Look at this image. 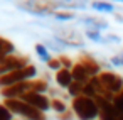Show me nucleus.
<instances>
[{
  "mask_svg": "<svg viewBox=\"0 0 123 120\" xmlns=\"http://www.w3.org/2000/svg\"><path fill=\"white\" fill-rule=\"evenodd\" d=\"M57 118H59V120H73V118H76V117H74L73 110L69 108V110H68L66 113H62V115H57Z\"/></svg>",
  "mask_w": 123,
  "mask_h": 120,
  "instance_id": "obj_28",
  "label": "nucleus"
},
{
  "mask_svg": "<svg viewBox=\"0 0 123 120\" xmlns=\"http://www.w3.org/2000/svg\"><path fill=\"white\" fill-rule=\"evenodd\" d=\"M113 2H120V4H123V0H113Z\"/></svg>",
  "mask_w": 123,
  "mask_h": 120,
  "instance_id": "obj_31",
  "label": "nucleus"
},
{
  "mask_svg": "<svg viewBox=\"0 0 123 120\" xmlns=\"http://www.w3.org/2000/svg\"><path fill=\"white\" fill-rule=\"evenodd\" d=\"M14 120H15V118H14Z\"/></svg>",
  "mask_w": 123,
  "mask_h": 120,
  "instance_id": "obj_32",
  "label": "nucleus"
},
{
  "mask_svg": "<svg viewBox=\"0 0 123 120\" xmlns=\"http://www.w3.org/2000/svg\"><path fill=\"white\" fill-rule=\"evenodd\" d=\"M79 63L84 66V69L88 71V74H89L91 78H93V76H99V74L103 73V66H101L93 56H89V54H81Z\"/></svg>",
  "mask_w": 123,
  "mask_h": 120,
  "instance_id": "obj_12",
  "label": "nucleus"
},
{
  "mask_svg": "<svg viewBox=\"0 0 123 120\" xmlns=\"http://www.w3.org/2000/svg\"><path fill=\"white\" fill-rule=\"evenodd\" d=\"M15 7L22 12H27L34 17H51L54 12L61 10L57 0H17Z\"/></svg>",
  "mask_w": 123,
  "mask_h": 120,
  "instance_id": "obj_1",
  "label": "nucleus"
},
{
  "mask_svg": "<svg viewBox=\"0 0 123 120\" xmlns=\"http://www.w3.org/2000/svg\"><path fill=\"white\" fill-rule=\"evenodd\" d=\"M111 103H113V107H115V108L123 115V90H121L118 95H115V98H113V101H111Z\"/></svg>",
  "mask_w": 123,
  "mask_h": 120,
  "instance_id": "obj_22",
  "label": "nucleus"
},
{
  "mask_svg": "<svg viewBox=\"0 0 123 120\" xmlns=\"http://www.w3.org/2000/svg\"><path fill=\"white\" fill-rule=\"evenodd\" d=\"M105 41H106V44H120V42H121V37L116 36V34L106 32V34H105Z\"/></svg>",
  "mask_w": 123,
  "mask_h": 120,
  "instance_id": "obj_25",
  "label": "nucleus"
},
{
  "mask_svg": "<svg viewBox=\"0 0 123 120\" xmlns=\"http://www.w3.org/2000/svg\"><path fill=\"white\" fill-rule=\"evenodd\" d=\"M0 54H2V56L15 54V46L9 39H5V37H0Z\"/></svg>",
  "mask_w": 123,
  "mask_h": 120,
  "instance_id": "obj_20",
  "label": "nucleus"
},
{
  "mask_svg": "<svg viewBox=\"0 0 123 120\" xmlns=\"http://www.w3.org/2000/svg\"><path fill=\"white\" fill-rule=\"evenodd\" d=\"M54 80H56L57 88H59V90H64V91H68V88H69L71 83L74 81V80H73V74H71V69H66V68L59 69V71L54 74Z\"/></svg>",
  "mask_w": 123,
  "mask_h": 120,
  "instance_id": "obj_13",
  "label": "nucleus"
},
{
  "mask_svg": "<svg viewBox=\"0 0 123 120\" xmlns=\"http://www.w3.org/2000/svg\"><path fill=\"white\" fill-rule=\"evenodd\" d=\"M110 63H111L113 68H123V53H118V54L111 56Z\"/></svg>",
  "mask_w": 123,
  "mask_h": 120,
  "instance_id": "obj_24",
  "label": "nucleus"
},
{
  "mask_svg": "<svg viewBox=\"0 0 123 120\" xmlns=\"http://www.w3.org/2000/svg\"><path fill=\"white\" fill-rule=\"evenodd\" d=\"M29 91H32V80L31 81H24V83L12 85L9 88H2V90H0V95H2L4 100H15V98L24 96Z\"/></svg>",
  "mask_w": 123,
  "mask_h": 120,
  "instance_id": "obj_10",
  "label": "nucleus"
},
{
  "mask_svg": "<svg viewBox=\"0 0 123 120\" xmlns=\"http://www.w3.org/2000/svg\"><path fill=\"white\" fill-rule=\"evenodd\" d=\"M0 120H14V113L5 107V103H0Z\"/></svg>",
  "mask_w": 123,
  "mask_h": 120,
  "instance_id": "obj_23",
  "label": "nucleus"
},
{
  "mask_svg": "<svg viewBox=\"0 0 123 120\" xmlns=\"http://www.w3.org/2000/svg\"><path fill=\"white\" fill-rule=\"evenodd\" d=\"M54 20L57 22H71V20H76L78 17L74 15V12H69V10H57L51 15Z\"/></svg>",
  "mask_w": 123,
  "mask_h": 120,
  "instance_id": "obj_18",
  "label": "nucleus"
},
{
  "mask_svg": "<svg viewBox=\"0 0 123 120\" xmlns=\"http://www.w3.org/2000/svg\"><path fill=\"white\" fill-rule=\"evenodd\" d=\"M37 68L31 63L29 66L22 68V69H17V71H12L5 76L0 78V90L2 88H9L12 85H17V83H24V81H31V80H36L37 78Z\"/></svg>",
  "mask_w": 123,
  "mask_h": 120,
  "instance_id": "obj_5",
  "label": "nucleus"
},
{
  "mask_svg": "<svg viewBox=\"0 0 123 120\" xmlns=\"http://www.w3.org/2000/svg\"><path fill=\"white\" fill-rule=\"evenodd\" d=\"M57 58H59V61H61V66H62V68H66V69H71V68H73V64H74V63H73L68 56L61 54V56H57Z\"/></svg>",
  "mask_w": 123,
  "mask_h": 120,
  "instance_id": "obj_27",
  "label": "nucleus"
},
{
  "mask_svg": "<svg viewBox=\"0 0 123 120\" xmlns=\"http://www.w3.org/2000/svg\"><path fill=\"white\" fill-rule=\"evenodd\" d=\"M71 110L78 120H96L99 118V107L94 98L89 96H76L71 100Z\"/></svg>",
  "mask_w": 123,
  "mask_h": 120,
  "instance_id": "obj_2",
  "label": "nucleus"
},
{
  "mask_svg": "<svg viewBox=\"0 0 123 120\" xmlns=\"http://www.w3.org/2000/svg\"><path fill=\"white\" fill-rule=\"evenodd\" d=\"M89 7L94 12H99V14H115L116 12L113 2H106V0H93L89 4Z\"/></svg>",
  "mask_w": 123,
  "mask_h": 120,
  "instance_id": "obj_15",
  "label": "nucleus"
},
{
  "mask_svg": "<svg viewBox=\"0 0 123 120\" xmlns=\"http://www.w3.org/2000/svg\"><path fill=\"white\" fill-rule=\"evenodd\" d=\"M71 74H73V80L74 81H78V83H83V85H86L88 81H89V74H88V71L84 69V66L78 61V63H74L73 64V68H71Z\"/></svg>",
  "mask_w": 123,
  "mask_h": 120,
  "instance_id": "obj_14",
  "label": "nucleus"
},
{
  "mask_svg": "<svg viewBox=\"0 0 123 120\" xmlns=\"http://www.w3.org/2000/svg\"><path fill=\"white\" fill-rule=\"evenodd\" d=\"M76 20H78V24L84 26L86 29H94V31H99V32L110 29L108 20L103 19V17H98V15H83V17H78Z\"/></svg>",
  "mask_w": 123,
  "mask_h": 120,
  "instance_id": "obj_11",
  "label": "nucleus"
},
{
  "mask_svg": "<svg viewBox=\"0 0 123 120\" xmlns=\"http://www.w3.org/2000/svg\"><path fill=\"white\" fill-rule=\"evenodd\" d=\"M52 41L59 44L61 47H69V49H81L84 47V37L76 32L74 29H57L52 34Z\"/></svg>",
  "mask_w": 123,
  "mask_h": 120,
  "instance_id": "obj_4",
  "label": "nucleus"
},
{
  "mask_svg": "<svg viewBox=\"0 0 123 120\" xmlns=\"http://www.w3.org/2000/svg\"><path fill=\"white\" fill-rule=\"evenodd\" d=\"M5 107L17 117H20L22 120H47V115L37 108H34L32 105L22 101L20 98L15 100H4Z\"/></svg>",
  "mask_w": 123,
  "mask_h": 120,
  "instance_id": "obj_3",
  "label": "nucleus"
},
{
  "mask_svg": "<svg viewBox=\"0 0 123 120\" xmlns=\"http://www.w3.org/2000/svg\"><path fill=\"white\" fill-rule=\"evenodd\" d=\"M57 2H62V4H86L88 0H57Z\"/></svg>",
  "mask_w": 123,
  "mask_h": 120,
  "instance_id": "obj_29",
  "label": "nucleus"
},
{
  "mask_svg": "<svg viewBox=\"0 0 123 120\" xmlns=\"http://www.w3.org/2000/svg\"><path fill=\"white\" fill-rule=\"evenodd\" d=\"M99 81L103 85V88L110 93V95H118L121 90H123V76L113 73V71H103L99 76Z\"/></svg>",
  "mask_w": 123,
  "mask_h": 120,
  "instance_id": "obj_6",
  "label": "nucleus"
},
{
  "mask_svg": "<svg viewBox=\"0 0 123 120\" xmlns=\"http://www.w3.org/2000/svg\"><path fill=\"white\" fill-rule=\"evenodd\" d=\"M115 20H116V22H123V15H120V14H115Z\"/></svg>",
  "mask_w": 123,
  "mask_h": 120,
  "instance_id": "obj_30",
  "label": "nucleus"
},
{
  "mask_svg": "<svg viewBox=\"0 0 123 120\" xmlns=\"http://www.w3.org/2000/svg\"><path fill=\"white\" fill-rule=\"evenodd\" d=\"M31 61L27 56H20V54H10L4 59V63L0 64V78L12 73V71H17V69H22L25 66H29Z\"/></svg>",
  "mask_w": 123,
  "mask_h": 120,
  "instance_id": "obj_7",
  "label": "nucleus"
},
{
  "mask_svg": "<svg viewBox=\"0 0 123 120\" xmlns=\"http://www.w3.org/2000/svg\"><path fill=\"white\" fill-rule=\"evenodd\" d=\"M94 100L99 107V118L98 120H123V115L113 107V103L110 100H105L101 96H96Z\"/></svg>",
  "mask_w": 123,
  "mask_h": 120,
  "instance_id": "obj_9",
  "label": "nucleus"
},
{
  "mask_svg": "<svg viewBox=\"0 0 123 120\" xmlns=\"http://www.w3.org/2000/svg\"><path fill=\"white\" fill-rule=\"evenodd\" d=\"M34 51H36V54H37V58L42 61V63H49L51 59H52V56H51V51L47 49V46L46 44H42V42H37L36 46H34Z\"/></svg>",
  "mask_w": 123,
  "mask_h": 120,
  "instance_id": "obj_16",
  "label": "nucleus"
},
{
  "mask_svg": "<svg viewBox=\"0 0 123 120\" xmlns=\"http://www.w3.org/2000/svg\"><path fill=\"white\" fill-rule=\"evenodd\" d=\"M83 88H84V85H83V83H78V81H73V83H71V86L68 88V95H69L71 98H76V96H81V95H83Z\"/></svg>",
  "mask_w": 123,
  "mask_h": 120,
  "instance_id": "obj_21",
  "label": "nucleus"
},
{
  "mask_svg": "<svg viewBox=\"0 0 123 120\" xmlns=\"http://www.w3.org/2000/svg\"><path fill=\"white\" fill-rule=\"evenodd\" d=\"M51 110H54L57 115H62L69 108H68V105H66V101L62 98H51Z\"/></svg>",
  "mask_w": 123,
  "mask_h": 120,
  "instance_id": "obj_19",
  "label": "nucleus"
},
{
  "mask_svg": "<svg viewBox=\"0 0 123 120\" xmlns=\"http://www.w3.org/2000/svg\"><path fill=\"white\" fill-rule=\"evenodd\" d=\"M84 37L89 39L91 42H98V44H106L105 41V34L94 29H84Z\"/></svg>",
  "mask_w": 123,
  "mask_h": 120,
  "instance_id": "obj_17",
  "label": "nucleus"
},
{
  "mask_svg": "<svg viewBox=\"0 0 123 120\" xmlns=\"http://www.w3.org/2000/svg\"><path fill=\"white\" fill-rule=\"evenodd\" d=\"M20 100L25 101V103H29V105H32L34 108H37V110H41V112H44V113H47V112L51 110V96H49V95L29 91V93H25L24 96H20Z\"/></svg>",
  "mask_w": 123,
  "mask_h": 120,
  "instance_id": "obj_8",
  "label": "nucleus"
},
{
  "mask_svg": "<svg viewBox=\"0 0 123 120\" xmlns=\"http://www.w3.org/2000/svg\"><path fill=\"white\" fill-rule=\"evenodd\" d=\"M47 68L51 69V71H54V73H57L59 69H62V66H61V61H59V58H52L49 63H47Z\"/></svg>",
  "mask_w": 123,
  "mask_h": 120,
  "instance_id": "obj_26",
  "label": "nucleus"
}]
</instances>
